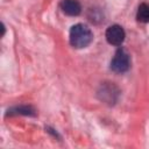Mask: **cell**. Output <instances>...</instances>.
Masks as SVG:
<instances>
[{
    "label": "cell",
    "mask_w": 149,
    "mask_h": 149,
    "mask_svg": "<svg viewBox=\"0 0 149 149\" xmlns=\"http://www.w3.org/2000/svg\"><path fill=\"white\" fill-rule=\"evenodd\" d=\"M70 44L73 48L83 49L86 48L93 40V34L91 29L83 23H77L71 27L70 34H69Z\"/></svg>",
    "instance_id": "obj_1"
},
{
    "label": "cell",
    "mask_w": 149,
    "mask_h": 149,
    "mask_svg": "<svg viewBox=\"0 0 149 149\" xmlns=\"http://www.w3.org/2000/svg\"><path fill=\"white\" fill-rule=\"evenodd\" d=\"M129 68H130L129 55L126 52V50H123L122 48H119L111 61V70L116 73H123L128 71Z\"/></svg>",
    "instance_id": "obj_2"
},
{
    "label": "cell",
    "mask_w": 149,
    "mask_h": 149,
    "mask_svg": "<svg viewBox=\"0 0 149 149\" xmlns=\"http://www.w3.org/2000/svg\"><path fill=\"white\" fill-rule=\"evenodd\" d=\"M106 40L109 44L119 47L123 43L125 37H126V33L123 30V28L119 24H112L107 28L106 33H105Z\"/></svg>",
    "instance_id": "obj_3"
},
{
    "label": "cell",
    "mask_w": 149,
    "mask_h": 149,
    "mask_svg": "<svg viewBox=\"0 0 149 149\" xmlns=\"http://www.w3.org/2000/svg\"><path fill=\"white\" fill-rule=\"evenodd\" d=\"M59 6L63 13L70 16H77L81 12V5L78 0H62Z\"/></svg>",
    "instance_id": "obj_4"
},
{
    "label": "cell",
    "mask_w": 149,
    "mask_h": 149,
    "mask_svg": "<svg viewBox=\"0 0 149 149\" xmlns=\"http://www.w3.org/2000/svg\"><path fill=\"white\" fill-rule=\"evenodd\" d=\"M136 19L139 22L148 23L149 22V5L148 3H141L137 8Z\"/></svg>",
    "instance_id": "obj_5"
}]
</instances>
